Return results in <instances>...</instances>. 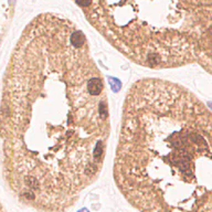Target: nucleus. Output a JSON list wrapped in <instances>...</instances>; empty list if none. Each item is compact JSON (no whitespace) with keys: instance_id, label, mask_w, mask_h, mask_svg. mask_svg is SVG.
Listing matches in <instances>:
<instances>
[{"instance_id":"20e7f679","label":"nucleus","mask_w":212,"mask_h":212,"mask_svg":"<svg viewBox=\"0 0 212 212\" xmlns=\"http://www.w3.org/2000/svg\"><path fill=\"white\" fill-rule=\"evenodd\" d=\"M77 212H90V211H88L87 209H85V208H83V209H81L80 211H77Z\"/></svg>"},{"instance_id":"7ed1b4c3","label":"nucleus","mask_w":212,"mask_h":212,"mask_svg":"<svg viewBox=\"0 0 212 212\" xmlns=\"http://www.w3.org/2000/svg\"><path fill=\"white\" fill-rule=\"evenodd\" d=\"M109 86H111V88L113 90V92L117 93L120 91V88H122V83H120V81L118 80V78H115V77H112V76H109Z\"/></svg>"},{"instance_id":"f257e3e1","label":"nucleus","mask_w":212,"mask_h":212,"mask_svg":"<svg viewBox=\"0 0 212 212\" xmlns=\"http://www.w3.org/2000/svg\"><path fill=\"white\" fill-rule=\"evenodd\" d=\"M13 191L41 212H64L98 178L111 135L104 76L83 31L45 13L12 54L1 106Z\"/></svg>"},{"instance_id":"f03ea898","label":"nucleus","mask_w":212,"mask_h":212,"mask_svg":"<svg viewBox=\"0 0 212 212\" xmlns=\"http://www.w3.org/2000/svg\"><path fill=\"white\" fill-rule=\"evenodd\" d=\"M212 114L183 86L143 78L123 106L114 179L139 212H212Z\"/></svg>"}]
</instances>
